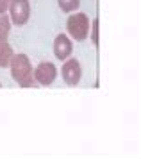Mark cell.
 <instances>
[{
	"label": "cell",
	"mask_w": 141,
	"mask_h": 159,
	"mask_svg": "<svg viewBox=\"0 0 141 159\" xmlns=\"http://www.w3.org/2000/svg\"><path fill=\"white\" fill-rule=\"evenodd\" d=\"M9 70H11V77L20 88H34V70L30 65V59L27 54H14L11 63H9Z\"/></svg>",
	"instance_id": "cell-1"
},
{
	"label": "cell",
	"mask_w": 141,
	"mask_h": 159,
	"mask_svg": "<svg viewBox=\"0 0 141 159\" xmlns=\"http://www.w3.org/2000/svg\"><path fill=\"white\" fill-rule=\"evenodd\" d=\"M66 32L71 38V41H86L89 38V18L84 13L70 15L66 20Z\"/></svg>",
	"instance_id": "cell-2"
},
{
	"label": "cell",
	"mask_w": 141,
	"mask_h": 159,
	"mask_svg": "<svg viewBox=\"0 0 141 159\" xmlns=\"http://www.w3.org/2000/svg\"><path fill=\"white\" fill-rule=\"evenodd\" d=\"M7 15L13 25L16 27H23L30 18V2L29 0H11Z\"/></svg>",
	"instance_id": "cell-3"
},
{
	"label": "cell",
	"mask_w": 141,
	"mask_h": 159,
	"mask_svg": "<svg viewBox=\"0 0 141 159\" xmlns=\"http://www.w3.org/2000/svg\"><path fill=\"white\" fill-rule=\"evenodd\" d=\"M61 77L68 86H77L80 79H82V66L75 57H68L64 59V65L61 68Z\"/></svg>",
	"instance_id": "cell-4"
},
{
	"label": "cell",
	"mask_w": 141,
	"mask_h": 159,
	"mask_svg": "<svg viewBox=\"0 0 141 159\" xmlns=\"http://www.w3.org/2000/svg\"><path fill=\"white\" fill-rule=\"evenodd\" d=\"M34 80L36 84H39V86H50V84H54V80L57 77V68L54 63H50V61H43L39 65L34 68Z\"/></svg>",
	"instance_id": "cell-5"
},
{
	"label": "cell",
	"mask_w": 141,
	"mask_h": 159,
	"mask_svg": "<svg viewBox=\"0 0 141 159\" xmlns=\"http://www.w3.org/2000/svg\"><path fill=\"white\" fill-rule=\"evenodd\" d=\"M73 52V43H71V38L68 34H57L54 39V56L59 61L68 59Z\"/></svg>",
	"instance_id": "cell-6"
},
{
	"label": "cell",
	"mask_w": 141,
	"mask_h": 159,
	"mask_svg": "<svg viewBox=\"0 0 141 159\" xmlns=\"http://www.w3.org/2000/svg\"><path fill=\"white\" fill-rule=\"evenodd\" d=\"M14 56V50L9 39H0V68H9V63Z\"/></svg>",
	"instance_id": "cell-7"
},
{
	"label": "cell",
	"mask_w": 141,
	"mask_h": 159,
	"mask_svg": "<svg viewBox=\"0 0 141 159\" xmlns=\"http://www.w3.org/2000/svg\"><path fill=\"white\" fill-rule=\"evenodd\" d=\"M11 27H13V23L9 20V15L7 13H0V39H9Z\"/></svg>",
	"instance_id": "cell-8"
},
{
	"label": "cell",
	"mask_w": 141,
	"mask_h": 159,
	"mask_svg": "<svg viewBox=\"0 0 141 159\" xmlns=\"http://www.w3.org/2000/svg\"><path fill=\"white\" fill-rule=\"evenodd\" d=\"M57 4L64 13H75L80 7V0H57Z\"/></svg>",
	"instance_id": "cell-9"
},
{
	"label": "cell",
	"mask_w": 141,
	"mask_h": 159,
	"mask_svg": "<svg viewBox=\"0 0 141 159\" xmlns=\"http://www.w3.org/2000/svg\"><path fill=\"white\" fill-rule=\"evenodd\" d=\"M98 29H100V20L98 18H93V22H91V43L95 47H98V41H100Z\"/></svg>",
	"instance_id": "cell-10"
},
{
	"label": "cell",
	"mask_w": 141,
	"mask_h": 159,
	"mask_svg": "<svg viewBox=\"0 0 141 159\" xmlns=\"http://www.w3.org/2000/svg\"><path fill=\"white\" fill-rule=\"evenodd\" d=\"M11 0H0V13H7Z\"/></svg>",
	"instance_id": "cell-11"
},
{
	"label": "cell",
	"mask_w": 141,
	"mask_h": 159,
	"mask_svg": "<svg viewBox=\"0 0 141 159\" xmlns=\"http://www.w3.org/2000/svg\"><path fill=\"white\" fill-rule=\"evenodd\" d=\"M0 88H2V82H0Z\"/></svg>",
	"instance_id": "cell-12"
}]
</instances>
